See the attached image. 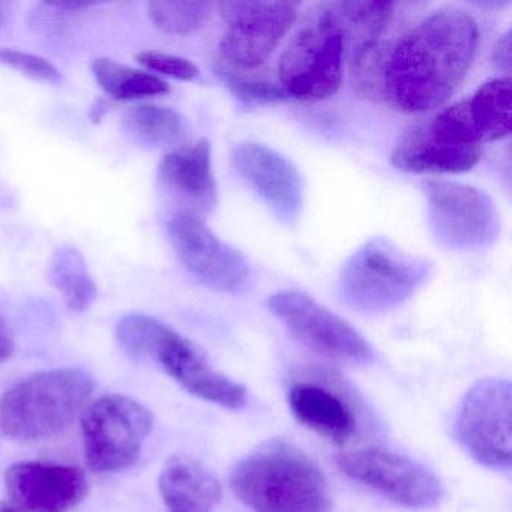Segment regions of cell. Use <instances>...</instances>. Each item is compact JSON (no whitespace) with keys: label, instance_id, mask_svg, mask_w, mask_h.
<instances>
[{"label":"cell","instance_id":"11","mask_svg":"<svg viewBox=\"0 0 512 512\" xmlns=\"http://www.w3.org/2000/svg\"><path fill=\"white\" fill-rule=\"evenodd\" d=\"M221 16L229 22L220 43L227 67L251 70L265 64L298 19L292 2H221Z\"/></svg>","mask_w":512,"mask_h":512},{"label":"cell","instance_id":"26","mask_svg":"<svg viewBox=\"0 0 512 512\" xmlns=\"http://www.w3.org/2000/svg\"><path fill=\"white\" fill-rule=\"evenodd\" d=\"M217 74L223 80L224 85L245 104H272L287 100V94L280 85L266 82V80L254 79L244 74L236 73L226 64L217 67Z\"/></svg>","mask_w":512,"mask_h":512},{"label":"cell","instance_id":"22","mask_svg":"<svg viewBox=\"0 0 512 512\" xmlns=\"http://www.w3.org/2000/svg\"><path fill=\"white\" fill-rule=\"evenodd\" d=\"M49 280L70 310L85 311L98 296L97 284L89 274L85 257L73 247H62L53 253Z\"/></svg>","mask_w":512,"mask_h":512},{"label":"cell","instance_id":"3","mask_svg":"<svg viewBox=\"0 0 512 512\" xmlns=\"http://www.w3.org/2000/svg\"><path fill=\"white\" fill-rule=\"evenodd\" d=\"M116 338L128 355L157 362L190 394L224 409L247 406L244 385L215 370L193 341L155 317L127 314L116 325Z\"/></svg>","mask_w":512,"mask_h":512},{"label":"cell","instance_id":"28","mask_svg":"<svg viewBox=\"0 0 512 512\" xmlns=\"http://www.w3.org/2000/svg\"><path fill=\"white\" fill-rule=\"evenodd\" d=\"M136 59L146 70L161 74V76L173 77L182 82H194L200 77L199 67L190 59L181 58V56L157 52V50H146V52L139 53Z\"/></svg>","mask_w":512,"mask_h":512},{"label":"cell","instance_id":"19","mask_svg":"<svg viewBox=\"0 0 512 512\" xmlns=\"http://www.w3.org/2000/svg\"><path fill=\"white\" fill-rule=\"evenodd\" d=\"M158 485L169 512H212L223 496L217 476L188 457L170 458Z\"/></svg>","mask_w":512,"mask_h":512},{"label":"cell","instance_id":"27","mask_svg":"<svg viewBox=\"0 0 512 512\" xmlns=\"http://www.w3.org/2000/svg\"><path fill=\"white\" fill-rule=\"evenodd\" d=\"M0 64L7 65L25 76L41 82L61 83V71L55 64L43 56L32 55L22 50L2 49L0 47Z\"/></svg>","mask_w":512,"mask_h":512},{"label":"cell","instance_id":"5","mask_svg":"<svg viewBox=\"0 0 512 512\" xmlns=\"http://www.w3.org/2000/svg\"><path fill=\"white\" fill-rule=\"evenodd\" d=\"M430 274L424 257L406 253L389 239L373 238L346 260L338 289L353 310L383 313L412 298Z\"/></svg>","mask_w":512,"mask_h":512},{"label":"cell","instance_id":"12","mask_svg":"<svg viewBox=\"0 0 512 512\" xmlns=\"http://www.w3.org/2000/svg\"><path fill=\"white\" fill-rule=\"evenodd\" d=\"M337 464L344 475L397 505L427 509L442 499V484L437 476L397 452L361 449L341 454Z\"/></svg>","mask_w":512,"mask_h":512},{"label":"cell","instance_id":"18","mask_svg":"<svg viewBox=\"0 0 512 512\" xmlns=\"http://www.w3.org/2000/svg\"><path fill=\"white\" fill-rule=\"evenodd\" d=\"M287 398L293 416L331 442L343 445L355 434V413L337 392L317 383L298 382Z\"/></svg>","mask_w":512,"mask_h":512},{"label":"cell","instance_id":"32","mask_svg":"<svg viewBox=\"0 0 512 512\" xmlns=\"http://www.w3.org/2000/svg\"><path fill=\"white\" fill-rule=\"evenodd\" d=\"M0 512H29V511H25V509L16 508V506H13V505H5V503H2V505H0Z\"/></svg>","mask_w":512,"mask_h":512},{"label":"cell","instance_id":"2","mask_svg":"<svg viewBox=\"0 0 512 512\" xmlns=\"http://www.w3.org/2000/svg\"><path fill=\"white\" fill-rule=\"evenodd\" d=\"M235 496L254 512H329L331 493L322 470L289 442L268 443L236 464Z\"/></svg>","mask_w":512,"mask_h":512},{"label":"cell","instance_id":"7","mask_svg":"<svg viewBox=\"0 0 512 512\" xmlns=\"http://www.w3.org/2000/svg\"><path fill=\"white\" fill-rule=\"evenodd\" d=\"M152 430L151 410L127 395H104L88 404L82 415V434L89 469L115 473L133 466Z\"/></svg>","mask_w":512,"mask_h":512},{"label":"cell","instance_id":"13","mask_svg":"<svg viewBox=\"0 0 512 512\" xmlns=\"http://www.w3.org/2000/svg\"><path fill=\"white\" fill-rule=\"evenodd\" d=\"M179 262L209 289L236 292L248 278V263L236 248L221 241L197 215H175L167 224Z\"/></svg>","mask_w":512,"mask_h":512},{"label":"cell","instance_id":"21","mask_svg":"<svg viewBox=\"0 0 512 512\" xmlns=\"http://www.w3.org/2000/svg\"><path fill=\"white\" fill-rule=\"evenodd\" d=\"M511 79L484 83L469 100L470 121L482 145L505 139L511 133Z\"/></svg>","mask_w":512,"mask_h":512},{"label":"cell","instance_id":"25","mask_svg":"<svg viewBox=\"0 0 512 512\" xmlns=\"http://www.w3.org/2000/svg\"><path fill=\"white\" fill-rule=\"evenodd\" d=\"M211 2H151L148 17L166 34L188 35L202 28L211 17Z\"/></svg>","mask_w":512,"mask_h":512},{"label":"cell","instance_id":"1","mask_svg":"<svg viewBox=\"0 0 512 512\" xmlns=\"http://www.w3.org/2000/svg\"><path fill=\"white\" fill-rule=\"evenodd\" d=\"M478 44V23L469 13L436 11L392 47L383 70V95L403 112L439 109L460 88Z\"/></svg>","mask_w":512,"mask_h":512},{"label":"cell","instance_id":"8","mask_svg":"<svg viewBox=\"0 0 512 512\" xmlns=\"http://www.w3.org/2000/svg\"><path fill=\"white\" fill-rule=\"evenodd\" d=\"M427 217L434 238L449 250L478 251L496 244L502 221L485 191L454 181H425Z\"/></svg>","mask_w":512,"mask_h":512},{"label":"cell","instance_id":"23","mask_svg":"<svg viewBox=\"0 0 512 512\" xmlns=\"http://www.w3.org/2000/svg\"><path fill=\"white\" fill-rule=\"evenodd\" d=\"M91 68L100 88L115 100H145L166 95L170 91L169 85L155 74L134 70L113 59H95Z\"/></svg>","mask_w":512,"mask_h":512},{"label":"cell","instance_id":"30","mask_svg":"<svg viewBox=\"0 0 512 512\" xmlns=\"http://www.w3.org/2000/svg\"><path fill=\"white\" fill-rule=\"evenodd\" d=\"M493 59L500 68H505L506 71H509V67H511V34L509 32H506L500 38L499 44H497L496 50H494Z\"/></svg>","mask_w":512,"mask_h":512},{"label":"cell","instance_id":"17","mask_svg":"<svg viewBox=\"0 0 512 512\" xmlns=\"http://www.w3.org/2000/svg\"><path fill=\"white\" fill-rule=\"evenodd\" d=\"M161 184L196 212H208L217 203V182L212 170L211 145L179 146L164 155L158 167Z\"/></svg>","mask_w":512,"mask_h":512},{"label":"cell","instance_id":"6","mask_svg":"<svg viewBox=\"0 0 512 512\" xmlns=\"http://www.w3.org/2000/svg\"><path fill=\"white\" fill-rule=\"evenodd\" d=\"M344 49L346 40L331 5L320 8L281 56L278 74L287 97L313 103L337 94Z\"/></svg>","mask_w":512,"mask_h":512},{"label":"cell","instance_id":"31","mask_svg":"<svg viewBox=\"0 0 512 512\" xmlns=\"http://www.w3.org/2000/svg\"><path fill=\"white\" fill-rule=\"evenodd\" d=\"M8 19V4L0 2V29L4 28Z\"/></svg>","mask_w":512,"mask_h":512},{"label":"cell","instance_id":"15","mask_svg":"<svg viewBox=\"0 0 512 512\" xmlns=\"http://www.w3.org/2000/svg\"><path fill=\"white\" fill-rule=\"evenodd\" d=\"M13 506L29 512H61L88 496L89 482L80 467L70 464L22 461L5 472Z\"/></svg>","mask_w":512,"mask_h":512},{"label":"cell","instance_id":"4","mask_svg":"<svg viewBox=\"0 0 512 512\" xmlns=\"http://www.w3.org/2000/svg\"><path fill=\"white\" fill-rule=\"evenodd\" d=\"M94 389L91 374L80 368L32 374L0 400V430L19 442L56 436L85 412Z\"/></svg>","mask_w":512,"mask_h":512},{"label":"cell","instance_id":"29","mask_svg":"<svg viewBox=\"0 0 512 512\" xmlns=\"http://www.w3.org/2000/svg\"><path fill=\"white\" fill-rule=\"evenodd\" d=\"M16 343H14L13 332L4 316H0V362L13 358Z\"/></svg>","mask_w":512,"mask_h":512},{"label":"cell","instance_id":"14","mask_svg":"<svg viewBox=\"0 0 512 512\" xmlns=\"http://www.w3.org/2000/svg\"><path fill=\"white\" fill-rule=\"evenodd\" d=\"M233 166L275 218L293 226L304 208L305 184L298 167L280 152L256 142L233 148Z\"/></svg>","mask_w":512,"mask_h":512},{"label":"cell","instance_id":"10","mask_svg":"<svg viewBox=\"0 0 512 512\" xmlns=\"http://www.w3.org/2000/svg\"><path fill=\"white\" fill-rule=\"evenodd\" d=\"M268 305L287 331L308 349L355 364H367L373 359L370 343L343 317L307 293L281 290L269 298Z\"/></svg>","mask_w":512,"mask_h":512},{"label":"cell","instance_id":"24","mask_svg":"<svg viewBox=\"0 0 512 512\" xmlns=\"http://www.w3.org/2000/svg\"><path fill=\"white\" fill-rule=\"evenodd\" d=\"M344 40H352V49L379 43L394 16L391 2H340L331 5Z\"/></svg>","mask_w":512,"mask_h":512},{"label":"cell","instance_id":"9","mask_svg":"<svg viewBox=\"0 0 512 512\" xmlns=\"http://www.w3.org/2000/svg\"><path fill=\"white\" fill-rule=\"evenodd\" d=\"M511 383L484 379L464 395L455 415V437L482 466L505 470L512 460Z\"/></svg>","mask_w":512,"mask_h":512},{"label":"cell","instance_id":"16","mask_svg":"<svg viewBox=\"0 0 512 512\" xmlns=\"http://www.w3.org/2000/svg\"><path fill=\"white\" fill-rule=\"evenodd\" d=\"M481 155L482 148L445 142L425 124L401 137L392 151L391 163L401 172L457 175L473 169Z\"/></svg>","mask_w":512,"mask_h":512},{"label":"cell","instance_id":"20","mask_svg":"<svg viewBox=\"0 0 512 512\" xmlns=\"http://www.w3.org/2000/svg\"><path fill=\"white\" fill-rule=\"evenodd\" d=\"M128 136L146 148H170L187 137L184 116L170 107L157 104H137L125 112L122 119Z\"/></svg>","mask_w":512,"mask_h":512}]
</instances>
